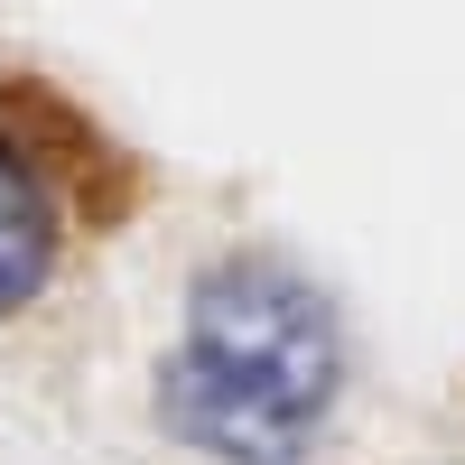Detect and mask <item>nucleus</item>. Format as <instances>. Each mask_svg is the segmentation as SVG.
I'll return each mask as SVG.
<instances>
[{
    "mask_svg": "<svg viewBox=\"0 0 465 465\" xmlns=\"http://www.w3.org/2000/svg\"><path fill=\"white\" fill-rule=\"evenodd\" d=\"M344 391L335 307L289 261H214L186 298V344L168 363V419L232 465H298Z\"/></svg>",
    "mask_w": 465,
    "mask_h": 465,
    "instance_id": "nucleus-1",
    "label": "nucleus"
},
{
    "mask_svg": "<svg viewBox=\"0 0 465 465\" xmlns=\"http://www.w3.org/2000/svg\"><path fill=\"white\" fill-rule=\"evenodd\" d=\"M47 261H56V205H47V177H37L28 149L0 131V317L47 289Z\"/></svg>",
    "mask_w": 465,
    "mask_h": 465,
    "instance_id": "nucleus-2",
    "label": "nucleus"
}]
</instances>
